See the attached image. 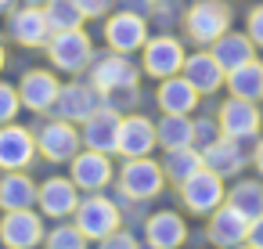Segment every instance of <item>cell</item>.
<instances>
[{"mask_svg":"<svg viewBox=\"0 0 263 249\" xmlns=\"http://www.w3.org/2000/svg\"><path fill=\"white\" fill-rule=\"evenodd\" d=\"M22 112V98H18V87L0 80V127L4 123H15V116Z\"/></svg>","mask_w":263,"mask_h":249,"instance_id":"obj_34","label":"cell"},{"mask_svg":"<svg viewBox=\"0 0 263 249\" xmlns=\"http://www.w3.org/2000/svg\"><path fill=\"white\" fill-rule=\"evenodd\" d=\"M137 80H141V65L130 62L119 51H108V55H101V58L90 62V83L101 94L119 91V87H137Z\"/></svg>","mask_w":263,"mask_h":249,"instance_id":"obj_14","label":"cell"},{"mask_svg":"<svg viewBox=\"0 0 263 249\" xmlns=\"http://www.w3.org/2000/svg\"><path fill=\"white\" fill-rule=\"evenodd\" d=\"M198 91L177 73V76H170V80H159V91H155V101H159V109L162 112H177V116H187V112H195L198 109Z\"/></svg>","mask_w":263,"mask_h":249,"instance_id":"obj_26","label":"cell"},{"mask_svg":"<svg viewBox=\"0 0 263 249\" xmlns=\"http://www.w3.org/2000/svg\"><path fill=\"white\" fill-rule=\"evenodd\" d=\"M180 202H184V209L187 213H195V217H209L216 206H223L227 202V181L220 177V173H213V170H198V173H191L180 188Z\"/></svg>","mask_w":263,"mask_h":249,"instance_id":"obj_6","label":"cell"},{"mask_svg":"<svg viewBox=\"0 0 263 249\" xmlns=\"http://www.w3.org/2000/svg\"><path fill=\"white\" fill-rule=\"evenodd\" d=\"M216 137H223L216 119H195V148H205V145H213Z\"/></svg>","mask_w":263,"mask_h":249,"instance_id":"obj_37","label":"cell"},{"mask_svg":"<svg viewBox=\"0 0 263 249\" xmlns=\"http://www.w3.org/2000/svg\"><path fill=\"white\" fill-rule=\"evenodd\" d=\"M238 249H256V245H249V242H245V245H238Z\"/></svg>","mask_w":263,"mask_h":249,"instance_id":"obj_45","label":"cell"},{"mask_svg":"<svg viewBox=\"0 0 263 249\" xmlns=\"http://www.w3.org/2000/svg\"><path fill=\"white\" fill-rule=\"evenodd\" d=\"M47 235L40 209H8L0 213V245L4 249H40Z\"/></svg>","mask_w":263,"mask_h":249,"instance_id":"obj_5","label":"cell"},{"mask_svg":"<svg viewBox=\"0 0 263 249\" xmlns=\"http://www.w3.org/2000/svg\"><path fill=\"white\" fill-rule=\"evenodd\" d=\"M44 51H47V62L58 73H69V76L83 73L94 62V44L83 33V26L80 29H65V33H51V40H47Z\"/></svg>","mask_w":263,"mask_h":249,"instance_id":"obj_3","label":"cell"},{"mask_svg":"<svg viewBox=\"0 0 263 249\" xmlns=\"http://www.w3.org/2000/svg\"><path fill=\"white\" fill-rule=\"evenodd\" d=\"M202 170V148H195V145H184V148H170L166 155H162V173H166V181H173V188H180L191 173H198Z\"/></svg>","mask_w":263,"mask_h":249,"instance_id":"obj_27","label":"cell"},{"mask_svg":"<svg viewBox=\"0 0 263 249\" xmlns=\"http://www.w3.org/2000/svg\"><path fill=\"white\" fill-rule=\"evenodd\" d=\"M83 148V137H80V130H76V123H69V119H51V123H44L40 127V134H36V155H44L47 163H72V155Z\"/></svg>","mask_w":263,"mask_h":249,"instance_id":"obj_7","label":"cell"},{"mask_svg":"<svg viewBox=\"0 0 263 249\" xmlns=\"http://www.w3.org/2000/svg\"><path fill=\"white\" fill-rule=\"evenodd\" d=\"M58 91H62V83L51 69H29L18 80V98H22V109H29V112H51L58 101Z\"/></svg>","mask_w":263,"mask_h":249,"instance_id":"obj_20","label":"cell"},{"mask_svg":"<svg viewBox=\"0 0 263 249\" xmlns=\"http://www.w3.org/2000/svg\"><path fill=\"white\" fill-rule=\"evenodd\" d=\"M137 98H141V91H137V87H119V91H108V94H105V105H108V109H116L119 116H126V112H134Z\"/></svg>","mask_w":263,"mask_h":249,"instance_id":"obj_35","label":"cell"},{"mask_svg":"<svg viewBox=\"0 0 263 249\" xmlns=\"http://www.w3.org/2000/svg\"><path fill=\"white\" fill-rule=\"evenodd\" d=\"M227 29H231V4L227 0H198V4H191L187 15H184V33L198 47H209Z\"/></svg>","mask_w":263,"mask_h":249,"instance_id":"obj_2","label":"cell"},{"mask_svg":"<svg viewBox=\"0 0 263 249\" xmlns=\"http://www.w3.org/2000/svg\"><path fill=\"white\" fill-rule=\"evenodd\" d=\"M83 191L72 184V177H47L36 184V209L44 220H72Z\"/></svg>","mask_w":263,"mask_h":249,"instance_id":"obj_8","label":"cell"},{"mask_svg":"<svg viewBox=\"0 0 263 249\" xmlns=\"http://www.w3.org/2000/svg\"><path fill=\"white\" fill-rule=\"evenodd\" d=\"M119 123L123 116L108 105H101L94 116H87L80 123V137H83V148H94V152H105V155H116V145H119Z\"/></svg>","mask_w":263,"mask_h":249,"instance_id":"obj_19","label":"cell"},{"mask_svg":"<svg viewBox=\"0 0 263 249\" xmlns=\"http://www.w3.org/2000/svg\"><path fill=\"white\" fill-rule=\"evenodd\" d=\"M209 55L220 62L223 73H231V69H238V65H245V62L256 58V44L249 40V33H234V29H227L220 40L209 44Z\"/></svg>","mask_w":263,"mask_h":249,"instance_id":"obj_25","label":"cell"},{"mask_svg":"<svg viewBox=\"0 0 263 249\" xmlns=\"http://www.w3.org/2000/svg\"><path fill=\"white\" fill-rule=\"evenodd\" d=\"M29 206H36V181L26 170H4L0 173V213Z\"/></svg>","mask_w":263,"mask_h":249,"instance_id":"obj_24","label":"cell"},{"mask_svg":"<svg viewBox=\"0 0 263 249\" xmlns=\"http://www.w3.org/2000/svg\"><path fill=\"white\" fill-rule=\"evenodd\" d=\"M4 65H8V51H4V44H0V73H4Z\"/></svg>","mask_w":263,"mask_h":249,"instance_id":"obj_42","label":"cell"},{"mask_svg":"<svg viewBox=\"0 0 263 249\" xmlns=\"http://www.w3.org/2000/svg\"><path fill=\"white\" fill-rule=\"evenodd\" d=\"M105 44L108 51L134 55L148 44V19L141 11H116L105 19Z\"/></svg>","mask_w":263,"mask_h":249,"instance_id":"obj_10","label":"cell"},{"mask_svg":"<svg viewBox=\"0 0 263 249\" xmlns=\"http://www.w3.org/2000/svg\"><path fill=\"white\" fill-rule=\"evenodd\" d=\"M227 202H231L238 213H245L249 220H256V217L263 213V184H259L256 177H238V181L227 188Z\"/></svg>","mask_w":263,"mask_h":249,"instance_id":"obj_30","label":"cell"},{"mask_svg":"<svg viewBox=\"0 0 263 249\" xmlns=\"http://www.w3.org/2000/svg\"><path fill=\"white\" fill-rule=\"evenodd\" d=\"M76 4H80L83 19H108V11H112L116 0H76Z\"/></svg>","mask_w":263,"mask_h":249,"instance_id":"obj_39","label":"cell"},{"mask_svg":"<svg viewBox=\"0 0 263 249\" xmlns=\"http://www.w3.org/2000/svg\"><path fill=\"white\" fill-rule=\"evenodd\" d=\"M44 15H47V26H51V33L80 29V26L87 22L76 0H47V4H44Z\"/></svg>","mask_w":263,"mask_h":249,"instance_id":"obj_31","label":"cell"},{"mask_svg":"<svg viewBox=\"0 0 263 249\" xmlns=\"http://www.w3.org/2000/svg\"><path fill=\"white\" fill-rule=\"evenodd\" d=\"M252 166H256L259 177H263V137H259V145H256V152H252Z\"/></svg>","mask_w":263,"mask_h":249,"instance_id":"obj_41","label":"cell"},{"mask_svg":"<svg viewBox=\"0 0 263 249\" xmlns=\"http://www.w3.org/2000/svg\"><path fill=\"white\" fill-rule=\"evenodd\" d=\"M202 166L213 170V173H220V177L227 181V177H241V170L249 166V155H245L241 141H234V137H216L213 145L202 148Z\"/></svg>","mask_w":263,"mask_h":249,"instance_id":"obj_21","label":"cell"},{"mask_svg":"<svg viewBox=\"0 0 263 249\" xmlns=\"http://www.w3.org/2000/svg\"><path fill=\"white\" fill-rule=\"evenodd\" d=\"M216 123H220V134H223V137L252 141V137L259 134L263 116H259L256 101H245V98H234V94H231V98L216 109Z\"/></svg>","mask_w":263,"mask_h":249,"instance_id":"obj_15","label":"cell"},{"mask_svg":"<svg viewBox=\"0 0 263 249\" xmlns=\"http://www.w3.org/2000/svg\"><path fill=\"white\" fill-rule=\"evenodd\" d=\"M249 245L263 249V213H259L256 220H249Z\"/></svg>","mask_w":263,"mask_h":249,"instance_id":"obj_40","label":"cell"},{"mask_svg":"<svg viewBox=\"0 0 263 249\" xmlns=\"http://www.w3.org/2000/svg\"><path fill=\"white\" fill-rule=\"evenodd\" d=\"M116 199V206H119V217H123V227H141L144 220H148V202H137V199H130V195H112Z\"/></svg>","mask_w":263,"mask_h":249,"instance_id":"obj_33","label":"cell"},{"mask_svg":"<svg viewBox=\"0 0 263 249\" xmlns=\"http://www.w3.org/2000/svg\"><path fill=\"white\" fill-rule=\"evenodd\" d=\"M36 159V134L18 127V123H4L0 127V170H29Z\"/></svg>","mask_w":263,"mask_h":249,"instance_id":"obj_18","label":"cell"},{"mask_svg":"<svg viewBox=\"0 0 263 249\" xmlns=\"http://www.w3.org/2000/svg\"><path fill=\"white\" fill-rule=\"evenodd\" d=\"M11 4H15V0H0V11H8Z\"/></svg>","mask_w":263,"mask_h":249,"instance_id":"obj_44","label":"cell"},{"mask_svg":"<svg viewBox=\"0 0 263 249\" xmlns=\"http://www.w3.org/2000/svg\"><path fill=\"white\" fill-rule=\"evenodd\" d=\"M141 231H144V245L148 249H184V242H187V220L177 209L148 213Z\"/></svg>","mask_w":263,"mask_h":249,"instance_id":"obj_16","label":"cell"},{"mask_svg":"<svg viewBox=\"0 0 263 249\" xmlns=\"http://www.w3.org/2000/svg\"><path fill=\"white\" fill-rule=\"evenodd\" d=\"M8 33H11L15 44H22V47H47V40H51V26H47L44 8H29V4H22L18 11H11V19H8Z\"/></svg>","mask_w":263,"mask_h":249,"instance_id":"obj_22","label":"cell"},{"mask_svg":"<svg viewBox=\"0 0 263 249\" xmlns=\"http://www.w3.org/2000/svg\"><path fill=\"white\" fill-rule=\"evenodd\" d=\"M87 235L72 224V220H54V227H47L44 245L40 249H87Z\"/></svg>","mask_w":263,"mask_h":249,"instance_id":"obj_32","label":"cell"},{"mask_svg":"<svg viewBox=\"0 0 263 249\" xmlns=\"http://www.w3.org/2000/svg\"><path fill=\"white\" fill-rule=\"evenodd\" d=\"M148 4H162V0H148Z\"/></svg>","mask_w":263,"mask_h":249,"instance_id":"obj_46","label":"cell"},{"mask_svg":"<svg viewBox=\"0 0 263 249\" xmlns=\"http://www.w3.org/2000/svg\"><path fill=\"white\" fill-rule=\"evenodd\" d=\"M98 249H144V245H141V238H137L134 227H116L108 238L98 242Z\"/></svg>","mask_w":263,"mask_h":249,"instance_id":"obj_36","label":"cell"},{"mask_svg":"<svg viewBox=\"0 0 263 249\" xmlns=\"http://www.w3.org/2000/svg\"><path fill=\"white\" fill-rule=\"evenodd\" d=\"M227 91L234 94V98H245V101H259L263 98V62H245V65H238V69H231L227 73Z\"/></svg>","mask_w":263,"mask_h":249,"instance_id":"obj_28","label":"cell"},{"mask_svg":"<svg viewBox=\"0 0 263 249\" xmlns=\"http://www.w3.org/2000/svg\"><path fill=\"white\" fill-rule=\"evenodd\" d=\"M166 188V173H162V163H155L152 155H141V159H123L119 166V191L137 199V202H152L159 199Z\"/></svg>","mask_w":263,"mask_h":249,"instance_id":"obj_4","label":"cell"},{"mask_svg":"<svg viewBox=\"0 0 263 249\" xmlns=\"http://www.w3.org/2000/svg\"><path fill=\"white\" fill-rule=\"evenodd\" d=\"M22 4H29V8H44L47 0H22Z\"/></svg>","mask_w":263,"mask_h":249,"instance_id":"obj_43","label":"cell"},{"mask_svg":"<svg viewBox=\"0 0 263 249\" xmlns=\"http://www.w3.org/2000/svg\"><path fill=\"white\" fill-rule=\"evenodd\" d=\"M180 76L205 98V94H216L220 87H223V80H227V73L220 69V62L209 55V51H198V55H187L184 58V69H180Z\"/></svg>","mask_w":263,"mask_h":249,"instance_id":"obj_23","label":"cell"},{"mask_svg":"<svg viewBox=\"0 0 263 249\" xmlns=\"http://www.w3.org/2000/svg\"><path fill=\"white\" fill-rule=\"evenodd\" d=\"M155 134H159V145L166 152L195 145V119L191 116H177V112H162V119L155 123Z\"/></svg>","mask_w":263,"mask_h":249,"instance_id":"obj_29","label":"cell"},{"mask_svg":"<svg viewBox=\"0 0 263 249\" xmlns=\"http://www.w3.org/2000/svg\"><path fill=\"white\" fill-rule=\"evenodd\" d=\"M101 105H105V94H101L90 80H76V83H62L58 101H54L51 112H54L58 119H69V123H83V119L94 116Z\"/></svg>","mask_w":263,"mask_h":249,"instance_id":"obj_11","label":"cell"},{"mask_svg":"<svg viewBox=\"0 0 263 249\" xmlns=\"http://www.w3.org/2000/svg\"><path fill=\"white\" fill-rule=\"evenodd\" d=\"M205 242L213 249H238L249 242V217L238 213L231 202L216 206L209 213V224H205Z\"/></svg>","mask_w":263,"mask_h":249,"instance_id":"obj_12","label":"cell"},{"mask_svg":"<svg viewBox=\"0 0 263 249\" xmlns=\"http://www.w3.org/2000/svg\"><path fill=\"white\" fill-rule=\"evenodd\" d=\"M72 224L87 235V242H101V238H108L116 227H123V217H119V206H116L112 195L94 191V195L80 199V206H76V213H72Z\"/></svg>","mask_w":263,"mask_h":249,"instance_id":"obj_1","label":"cell"},{"mask_svg":"<svg viewBox=\"0 0 263 249\" xmlns=\"http://www.w3.org/2000/svg\"><path fill=\"white\" fill-rule=\"evenodd\" d=\"M141 51H144L141 69H144L152 80H170V76H177V73L184 69V58H187V51H184V44H180L177 37H152Z\"/></svg>","mask_w":263,"mask_h":249,"instance_id":"obj_13","label":"cell"},{"mask_svg":"<svg viewBox=\"0 0 263 249\" xmlns=\"http://www.w3.org/2000/svg\"><path fill=\"white\" fill-rule=\"evenodd\" d=\"M159 145V134H155V123L141 112H126L123 123H119V145H116V155L123 159H141V155H152V148Z\"/></svg>","mask_w":263,"mask_h":249,"instance_id":"obj_17","label":"cell"},{"mask_svg":"<svg viewBox=\"0 0 263 249\" xmlns=\"http://www.w3.org/2000/svg\"><path fill=\"white\" fill-rule=\"evenodd\" d=\"M69 177H72V184H76L83 195L105 191V188L112 184V177H116L112 155L94 152V148H80V152L72 155V163H69Z\"/></svg>","mask_w":263,"mask_h":249,"instance_id":"obj_9","label":"cell"},{"mask_svg":"<svg viewBox=\"0 0 263 249\" xmlns=\"http://www.w3.org/2000/svg\"><path fill=\"white\" fill-rule=\"evenodd\" d=\"M245 33H249V40H252L256 47H263V4L249 11V19H245Z\"/></svg>","mask_w":263,"mask_h":249,"instance_id":"obj_38","label":"cell"}]
</instances>
